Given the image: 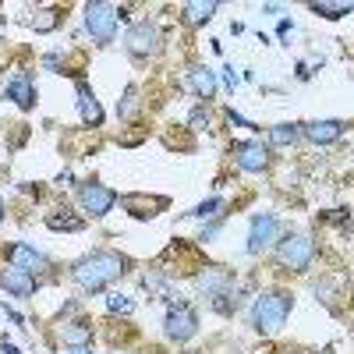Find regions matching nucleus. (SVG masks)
<instances>
[{"label":"nucleus","instance_id":"nucleus-22","mask_svg":"<svg viewBox=\"0 0 354 354\" xmlns=\"http://www.w3.org/2000/svg\"><path fill=\"white\" fill-rule=\"evenodd\" d=\"M138 106H142V100H138V85H128V88H124V100L117 103V117H121V121H128V117L138 113Z\"/></svg>","mask_w":354,"mask_h":354},{"label":"nucleus","instance_id":"nucleus-36","mask_svg":"<svg viewBox=\"0 0 354 354\" xmlns=\"http://www.w3.org/2000/svg\"><path fill=\"white\" fill-rule=\"evenodd\" d=\"M0 220H4V198H0Z\"/></svg>","mask_w":354,"mask_h":354},{"label":"nucleus","instance_id":"nucleus-7","mask_svg":"<svg viewBox=\"0 0 354 354\" xmlns=\"http://www.w3.org/2000/svg\"><path fill=\"white\" fill-rule=\"evenodd\" d=\"M195 287H198V294H205V298L220 301V298H227V294H230L234 277H230L227 266H198V273H195Z\"/></svg>","mask_w":354,"mask_h":354},{"label":"nucleus","instance_id":"nucleus-20","mask_svg":"<svg viewBox=\"0 0 354 354\" xmlns=\"http://www.w3.org/2000/svg\"><path fill=\"white\" fill-rule=\"evenodd\" d=\"M298 138H301V124H273L270 128V145H277V149H287Z\"/></svg>","mask_w":354,"mask_h":354},{"label":"nucleus","instance_id":"nucleus-14","mask_svg":"<svg viewBox=\"0 0 354 354\" xmlns=\"http://www.w3.org/2000/svg\"><path fill=\"white\" fill-rule=\"evenodd\" d=\"M4 255H8V262H11V266H18V270H28V273L46 270V255H43V252H36L32 245L15 241V245H8V248H4Z\"/></svg>","mask_w":354,"mask_h":354},{"label":"nucleus","instance_id":"nucleus-24","mask_svg":"<svg viewBox=\"0 0 354 354\" xmlns=\"http://www.w3.org/2000/svg\"><path fill=\"white\" fill-rule=\"evenodd\" d=\"M216 209H223V198H220V195H213V198H205L202 205H195L188 216H195V220H209V216H216Z\"/></svg>","mask_w":354,"mask_h":354},{"label":"nucleus","instance_id":"nucleus-23","mask_svg":"<svg viewBox=\"0 0 354 354\" xmlns=\"http://www.w3.org/2000/svg\"><path fill=\"white\" fill-rule=\"evenodd\" d=\"M57 25H61V11H57V8H39L36 18H32V28H36V32H53Z\"/></svg>","mask_w":354,"mask_h":354},{"label":"nucleus","instance_id":"nucleus-30","mask_svg":"<svg viewBox=\"0 0 354 354\" xmlns=\"http://www.w3.org/2000/svg\"><path fill=\"white\" fill-rule=\"evenodd\" d=\"M223 82H227V88H230V93H234V88H238V85H241V78L234 75V68H223Z\"/></svg>","mask_w":354,"mask_h":354},{"label":"nucleus","instance_id":"nucleus-18","mask_svg":"<svg viewBox=\"0 0 354 354\" xmlns=\"http://www.w3.org/2000/svg\"><path fill=\"white\" fill-rule=\"evenodd\" d=\"M61 337H64L68 347H88V344H93V322H88V319L64 322V326H61Z\"/></svg>","mask_w":354,"mask_h":354},{"label":"nucleus","instance_id":"nucleus-35","mask_svg":"<svg viewBox=\"0 0 354 354\" xmlns=\"http://www.w3.org/2000/svg\"><path fill=\"white\" fill-rule=\"evenodd\" d=\"M64 354H93V347H68Z\"/></svg>","mask_w":354,"mask_h":354},{"label":"nucleus","instance_id":"nucleus-11","mask_svg":"<svg viewBox=\"0 0 354 354\" xmlns=\"http://www.w3.org/2000/svg\"><path fill=\"white\" fill-rule=\"evenodd\" d=\"M230 156H234V163H238L241 170H248V174H259V170L270 167V149H266L262 142H255V138L234 142L230 145Z\"/></svg>","mask_w":354,"mask_h":354},{"label":"nucleus","instance_id":"nucleus-34","mask_svg":"<svg viewBox=\"0 0 354 354\" xmlns=\"http://www.w3.org/2000/svg\"><path fill=\"white\" fill-rule=\"evenodd\" d=\"M290 28H294V25H290V18H283V21L277 25V32H280V36H287V32H290Z\"/></svg>","mask_w":354,"mask_h":354},{"label":"nucleus","instance_id":"nucleus-12","mask_svg":"<svg viewBox=\"0 0 354 354\" xmlns=\"http://www.w3.org/2000/svg\"><path fill=\"white\" fill-rule=\"evenodd\" d=\"M0 287H4L8 294H15V298H32L36 277L28 270H18V266H4V270H0Z\"/></svg>","mask_w":354,"mask_h":354},{"label":"nucleus","instance_id":"nucleus-19","mask_svg":"<svg viewBox=\"0 0 354 354\" xmlns=\"http://www.w3.org/2000/svg\"><path fill=\"white\" fill-rule=\"evenodd\" d=\"M216 8L220 4H213V0H192V4L181 8V18H185V25H202L216 15Z\"/></svg>","mask_w":354,"mask_h":354},{"label":"nucleus","instance_id":"nucleus-1","mask_svg":"<svg viewBox=\"0 0 354 354\" xmlns=\"http://www.w3.org/2000/svg\"><path fill=\"white\" fill-rule=\"evenodd\" d=\"M128 273V255H121V252H113V248H100V252H93V255H85L82 262H75V270H71V277H75V283L82 287V290H103L106 283H113V280H121Z\"/></svg>","mask_w":354,"mask_h":354},{"label":"nucleus","instance_id":"nucleus-31","mask_svg":"<svg viewBox=\"0 0 354 354\" xmlns=\"http://www.w3.org/2000/svg\"><path fill=\"white\" fill-rule=\"evenodd\" d=\"M43 64H46L50 71H61V57H57V53H46V57H43Z\"/></svg>","mask_w":354,"mask_h":354},{"label":"nucleus","instance_id":"nucleus-17","mask_svg":"<svg viewBox=\"0 0 354 354\" xmlns=\"http://www.w3.org/2000/svg\"><path fill=\"white\" fill-rule=\"evenodd\" d=\"M188 85H192V93L198 96V100H213L216 96V71H209V68H192V75H188Z\"/></svg>","mask_w":354,"mask_h":354},{"label":"nucleus","instance_id":"nucleus-21","mask_svg":"<svg viewBox=\"0 0 354 354\" xmlns=\"http://www.w3.org/2000/svg\"><path fill=\"white\" fill-rule=\"evenodd\" d=\"M46 227L50 230H82L85 220L82 216H71V209H57V213L46 216Z\"/></svg>","mask_w":354,"mask_h":354},{"label":"nucleus","instance_id":"nucleus-2","mask_svg":"<svg viewBox=\"0 0 354 354\" xmlns=\"http://www.w3.org/2000/svg\"><path fill=\"white\" fill-rule=\"evenodd\" d=\"M294 308V294L290 290H262L255 305H252V326L259 333H280L287 326V315Z\"/></svg>","mask_w":354,"mask_h":354},{"label":"nucleus","instance_id":"nucleus-9","mask_svg":"<svg viewBox=\"0 0 354 354\" xmlns=\"http://www.w3.org/2000/svg\"><path fill=\"white\" fill-rule=\"evenodd\" d=\"M121 209L131 213L135 220H156L163 209H170V198L167 195H142V192H131V195H121Z\"/></svg>","mask_w":354,"mask_h":354},{"label":"nucleus","instance_id":"nucleus-4","mask_svg":"<svg viewBox=\"0 0 354 354\" xmlns=\"http://www.w3.org/2000/svg\"><path fill=\"white\" fill-rule=\"evenodd\" d=\"M277 259L283 270L290 273H305L312 259H315V245L312 238H305V234H283V238L277 241Z\"/></svg>","mask_w":354,"mask_h":354},{"label":"nucleus","instance_id":"nucleus-27","mask_svg":"<svg viewBox=\"0 0 354 354\" xmlns=\"http://www.w3.org/2000/svg\"><path fill=\"white\" fill-rule=\"evenodd\" d=\"M188 124H192V131H205V128H209V113H205L202 106H195L192 117H188Z\"/></svg>","mask_w":354,"mask_h":354},{"label":"nucleus","instance_id":"nucleus-28","mask_svg":"<svg viewBox=\"0 0 354 354\" xmlns=\"http://www.w3.org/2000/svg\"><path fill=\"white\" fill-rule=\"evenodd\" d=\"M227 121H230V124H238V128H252V131H255V124H252V121H245V117H241L238 110H227Z\"/></svg>","mask_w":354,"mask_h":354},{"label":"nucleus","instance_id":"nucleus-8","mask_svg":"<svg viewBox=\"0 0 354 354\" xmlns=\"http://www.w3.org/2000/svg\"><path fill=\"white\" fill-rule=\"evenodd\" d=\"M163 330H167V337L177 340V344L192 340V337L198 333V315H195V308H188V305H170V308H167V319H163Z\"/></svg>","mask_w":354,"mask_h":354},{"label":"nucleus","instance_id":"nucleus-29","mask_svg":"<svg viewBox=\"0 0 354 354\" xmlns=\"http://www.w3.org/2000/svg\"><path fill=\"white\" fill-rule=\"evenodd\" d=\"M220 227H223V220H213L209 227H205V230H202V238H198V241H213V238H216V230H220Z\"/></svg>","mask_w":354,"mask_h":354},{"label":"nucleus","instance_id":"nucleus-16","mask_svg":"<svg viewBox=\"0 0 354 354\" xmlns=\"http://www.w3.org/2000/svg\"><path fill=\"white\" fill-rule=\"evenodd\" d=\"M301 135L308 142H315V145H330V142H337L344 135V121H312V124L301 128Z\"/></svg>","mask_w":354,"mask_h":354},{"label":"nucleus","instance_id":"nucleus-26","mask_svg":"<svg viewBox=\"0 0 354 354\" xmlns=\"http://www.w3.org/2000/svg\"><path fill=\"white\" fill-rule=\"evenodd\" d=\"M106 308H110V312L128 315V312L135 308V301H131V298H124V294H110V298H106Z\"/></svg>","mask_w":354,"mask_h":354},{"label":"nucleus","instance_id":"nucleus-13","mask_svg":"<svg viewBox=\"0 0 354 354\" xmlns=\"http://www.w3.org/2000/svg\"><path fill=\"white\" fill-rule=\"evenodd\" d=\"M4 96L15 100L21 110H32V106H36V82H32V75H28V71H18L15 78H8Z\"/></svg>","mask_w":354,"mask_h":354},{"label":"nucleus","instance_id":"nucleus-5","mask_svg":"<svg viewBox=\"0 0 354 354\" xmlns=\"http://www.w3.org/2000/svg\"><path fill=\"white\" fill-rule=\"evenodd\" d=\"M280 220L273 216V213H255L252 216V230H248V245H245V252L248 255H262L266 248H273L277 241H280Z\"/></svg>","mask_w":354,"mask_h":354},{"label":"nucleus","instance_id":"nucleus-33","mask_svg":"<svg viewBox=\"0 0 354 354\" xmlns=\"http://www.w3.org/2000/svg\"><path fill=\"white\" fill-rule=\"evenodd\" d=\"M0 354H21L15 344H8V340H0Z\"/></svg>","mask_w":354,"mask_h":354},{"label":"nucleus","instance_id":"nucleus-32","mask_svg":"<svg viewBox=\"0 0 354 354\" xmlns=\"http://www.w3.org/2000/svg\"><path fill=\"white\" fill-rule=\"evenodd\" d=\"M4 312H8V319H11V322H18V326L25 322V315H21V312H15V308H8V305H4Z\"/></svg>","mask_w":354,"mask_h":354},{"label":"nucleus","instance_id":"nucleus-10","mask_svg":"<svg viewBox=\"0 0 354 354\" xmlns=\"http://www.w3.org/2000/svg\"><path fill=\"white\" fill-rule=\"evenodd\" d=\"M78 202H82V209L88 216H106L113 205H117V192H110L106 185H96V181H88L78 188Z\"/></svg>","mask_w":354,"mask_h":354},{"label":"nucleus","instance_id":"nucleus-3","mask_svg":"<svg viewBox=\"0 0 354 354\" xmlns=\"http://www.w3.org/2000/svg\"><path fill=\"white\" fill-rule=\"evenodd\" d=\"M117 21H121V8L103 4V0H96V4H85V28H88V36H93L96 46H110V43H113Z\"/></svg>","mask_w":354,"mask_h":354},{"label":"nucleus","instance_id":"nucleus-25","mask_svg":"<svg viewBox=\"0 0 354 354\" xmlns=\"http://www.w3.org/2000/svg\"><path fill=\"white\" fill-rule=\"evenodd\" d=\"M312 11L322 18H340V15H351L354 4H312Z\"/></svg>","mask_w":354,"mask_h":354},{"label":"nucleus","instance_id":"nucleus-6","mask_svg":"<svg viewBox=\"0 0 354 354\" xmlns=\"http://www.w3.org/2000/svg\"><path fill=\"white\" fill-rule=\"evenodd\" d=\"M124 46L131 57H153L160 50V25L156 21H135L128 32H124Z\"/></svg>","mask_w":354,"mask_h":354},{"label":"nucleus","instance_id":"nucleus-15","mask_svg":"<svg viewBox=\"0 0 354 354\" xmlns=\"http://www.w3.org/2000/svg\"><path fill=\"white\" fill-rule=\"evenodd\" d=\"M75 93H78L82 121H85V124H93V128H100V124H103V106H100L96 93L88 88V82H85V78H78V82H75Z\"/></svg>","mask_w":354,"mask_h":354}]
</instances>
